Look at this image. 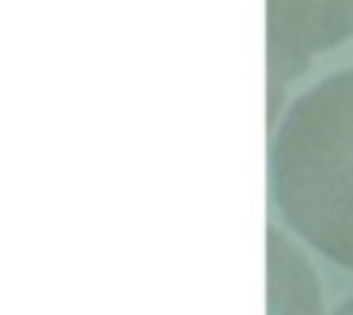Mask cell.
<instances>
[{
	"instance_id": "cell-4",
	"label": "cell",
	"mask_w": 353,
	"mask_h": 315,
	"mask_svg": "<svg viewBox=\"0 0 353 315\" xmlns=\"http://www.w3.org/2000/svg\"><path fill=\"white\" fill-rule=\"evenodd\" d=\"M334 315H353V296H350V300H345V304H342V307H338V312H334Z\"/></svg>"
},
{
	"instance_id": "cell-2",
	"label": "cell",
	"mask_w": 353,
	"mask_h": 315,
	"mask_svg": "<svg viewBox=\"0 0 353 315\" xmlns=\"http://www.w3.org/2000/svg\"><path fill=\"white\" fill-rule=\"evenodd\" d=\"M353 39V0H266L270 110L315 54Z\"/></svg>"
},
{
	"instance_id": "cell-1",
	"label": "cell",
	"mask_w": 353,
	"mask_h": 315,
	"mask_svg": "<svg viewBox=\"0 0 353 315\" xmlns=\"http://www.w3.org/2000/svg\"><path fill=\"white\" fill-rule=\"evenodd\" d=\"M270 194L300 239L353 270V69L285 110L270 145Z\"/></svg>"
},
{
	"instance_id": "cell-3",
	"label": "cell",
	"mask_w": 353,
	"mask_h": 315,
	"mask_svg": "<svg viewBox=\"0 0 353 315\" xmlns=\"http://www.w3.org/2000/svg\"><path fill=\"white\" fill-rule=\"evenodd\" d=\"M270 315H315V277L307 274L304 258L292 251L289 239L270 232Z\"/></svg>"
}]
</instances>
